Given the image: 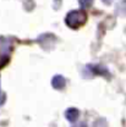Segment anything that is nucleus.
<instances>
[{
	"label": "nucleus",
	"mask_w": 126,
	"mask_h": 127,
	"mask_svg": "<svg viewBox=\"0 0 126 127\" xmlns=\"http://www.w3.org/2000/svg\"><path fill=\"white\" fill-rule=\"evenodd\" d=\"M87 21V15L83 12V11H80V10H74V11H70L66 18H65V22L69 27L76 30L80 28L81 26H83Z\"/></svg>",
	"instance_id": "nucleus-1"
},
{
	"label": "nucleus",
	"mask_w": 126,
	"mask_h": 127,
	"mask_svg": "<svg viewBox=\"0 0 126 127\" xmlns=\"http://www.w3.org/2000/svg\"><path fill=\"white\" fill-rule=\"evenodd\" d=\"M12 50V42L9 38L0 37V67H4L10 60V54Z\"/></svg>",
	"instance_id": "nucleus-2"
},
{
	"label": "nucleus",
	"mask_w": 126,
	"mask_h": 127,
	"mask_svg": "<svg viewBox=\"0 0 126 127\" xmlns=\"http://www.w3.org/2000/svg\"><path fill=\"white\" fill-rule=\"evenodd\" d=\"M65 84H66V81H65V78H64L63 76H60V75L54 76L53 79H51V86H53L55 89H63L64 87H65Z\"/></svg>",
	"instance_id": "nucleus-3"
},
{
	"label": "nucleus",
	"mask_w": 126,
	"mask_h": 127,
	"mask_svg": "<svg viewBox=\"0 0 126 127\" xmlns=\"http://www.w3.org/2000/svg\"><path fill=\"white\" fill-rule=\"evenodd\" d=\"M65 116H66V119H67L70 122H75V121L79 119L80 111L77 110L76 108H70V109H67V110H66Z\"/></svg>",
	"instance_id": "nucleus-4"
},
{
	"label": "nucleus",
	"mask_w": 126,
	"mask_h": 127,
	"mask_svg": "<svg viewBox=\"0 0 126 127\" xmlns=\"http://www.w3.org/2000/svg\"><path fill=\"white\" fill-rule=\"evenodd\" d=\"M79 4L82 9H88L93 4V0H79Z\"/></svg>",
	"instance_id": "nucleus-5"
},
{
	"label": "nucleus",
	"mask_w": 126,
	"mask_h": 127,
	"mask_svg": "<svg viewBox=\"0 0 126 127\" xmlns=\"http://www.w3.org/2000/svg\"><path fill=\"white\" fill-rule=\"evenodd\" d=\"M93 127H107V121L104 119H98L94 122Z\"/></svg>",
	"instance_id": "nucleus-6"
},
{
	"label": "nucleus",
	"mask_w": 126,
	"mask_h": 127,
	"mask_svg": "<svg viewBox=\"0 0 126 127\" xmlns=\"http://www.w3.org/2000/svg\"><path fill=\"white\" fill-rule=\"evenodd\" d=\"M5 103V93L1 91V88H0V105H2Z\"/></svg>",
	"instance_id": "nucleus-7"
},
{
	"label": "nucleus",
	"mask_w": 126,
	"mask_h": 127,
	"mask_svg": "<svg viewBox=\"0 0 126 127\" xmlns=\"http://www.w3.org/2000/svg\"><path fill=\"white\" fill-rule=\"evenodd\" d=\"M72 127H87V124H86V122H80V124L74 125Z\"/></svg>",
	"instance_id": "nucleus-8"
},
{
	"label": "nucleus",
	"mask_w": 126,
	"mask_h": 127,
	"mask_svg": "<svg viewBox=\"0 0 126 127\" xmlns=\"http://www.w3.org/2000/svg\"><path fill=\"white\" fill-rule=\"evenodd\" d=\"M103 1H104L105 4H110V2L113 1V0H103Z\"/></svg>",
	"instance_id": "nucleus-9"
}]
</instances>
